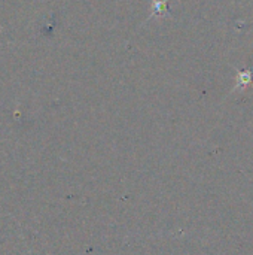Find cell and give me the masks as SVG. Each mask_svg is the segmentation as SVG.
<instances>
[{
    "label": "cell",
    "instance_id": "obj_1",
    "mask_svg": "<svg viewBox=\"0 0 253 255\" xmlns=\"http://www.w3.org/2000/svg\"><path fill=\"white\" fill-rule=\"evenodd\" d=\"M253 81V72L252 70H239L237 72V76H236V88L234 91H243L246 90Z\"/></svg>",
    "mask_w": 253,
    "mask_h": 255
},
{
    "label": "cell",
    "instance_id": "obj_2",
    "mask_svg": "<svg viewBox=\"0 0 253 255\" xmlns=\"http://www.w3.org/2000/svg\"><path fill=\"white\" fill-rule=\"evenodd\" d=\"M151 3H152V15L149 16V19L169 16V1L167 0H151Z\"/></svg>",
    "mask_w": 253,
    "mask_h": 255
}]
</instances>
